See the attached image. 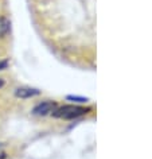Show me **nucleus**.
Here are the masks:
<instances>
[{"label":"nucleus","mask_w":152,"mask_h":159,"mask_svg":"<svg viewBox=\"0 0 152 159\" xmlns=\"http://www.w3.org/2000/svg\"><path fill=\"white\" fill-rule=\"evenodd\" d=\"M10 30H11L10 20L4 16H0V38L6 37V35L10 33Z\"/></svg>","instance_id":"20e7f679"},{"label":"nucleus","mask_w":152,"mask_h":159,"mask_svg":"<svg viewBox=\"0 0 152 159\" xmlns=\"http://www.w3.org/2000/svg\"><path fill=\"white\" fill-rule=\"evenodd\" d=\"M89 109L81 108V107H75V105H65L59 109H55L53 115L55 117H61V119H74L78 116L85 115Z\"/></svg>","instance_id":"f257e3e1"},{"label":"nucleus","mask_w":152,"mask_h":159,"mask_svg":"<svg viewBox=\"0 0 152 159\" xmlns=\"http://www.w3.org/2000/svg\"><path fill=\"white\" fill-rule=\"evenodd\" d=\"M0 159H6V154H3V152H0Z\"/></svg>","instance_id":"0eeeda50"},{"label":"nucleus","mask_w":152,"mask_h":159,"mask_svg":"<svg viewBox=\"0 0 152 159\" xmlns=\"http://www.w3.org/2000/svg\"><path fill=\"white\" fill-rule=\"evenodd\" d=\"M41 93L38 89H34V88H19L15 90V96L19 97V98H30V97H34V96H38Z\"/></svg>","instance_id":"7ed1b4c3"},{"label":"nucleus","mask_w":152,"mask_h":159,"mask_svg":"<svg viewBox=\"0 0 152 159\" xmlns=\"http://www.w3.org/2000/svg\"><path fill=\"white\" fill-rule=\"evenodd\" d=\"M3 85H4V80H2V78H0V88H2Z\"/></svg>","instance_id":"6e6552de"},{"label":"nucleus","mask_w":152,"mask_h":159,"mask_svg":"<svg viewBox=\"0 0 152 159\" xmlns=\"http://www.w3.org/2000/svg\"><path fill=\"white\" fill-rule=\"evenodd\" d=\"M55 109H57V104L54 101H43L39 102L33 109V113L37 115V116H46V115L53 113Z\"/></svg>","instance_id":"f03ea898"},{"label":"nucleus","mask_w":152,"mask_h":159,"mask_svg":"<svg viewBox=\"0 0 152 159\" xmlns=\"http://www.w3.org/2000/svg\"><path fill=\"white\" fill-rule=\"evenodd\" d=\"M8 67V61H6V59H0V70H4Z\"/></svg>","instance_id":"39448f33"},{"label":"nucleus","mask_w":152,"mask_h":159,"mask_svg":"<svg viewBox=\"0 0 152 159\" xmlns=\"http://www.w3.org/2000/svg\"><path fill=\"white\" fill-rule=\"evenodd\" d=\"M67 98H69V100H78L79 102H82V101H86V98H79V97H73V96H69Z\"/></svg>","instance_id":"423d86ee"}]
</instances>
